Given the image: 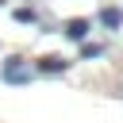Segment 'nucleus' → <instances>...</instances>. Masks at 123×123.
Listing matches in <instances>:
<instances>
[{
  "label": "nucleus",
  "mask_w": 123,
  "mask_h": 123,
  "mask_svg": "<svg viewBox=\"0 0 123 123\" xmlns=\"http://www.w3.org/2000/svg\"><path fill=\"white\" fill-rule=\"evenodd\" d=\"M100 54H104L100 42H85V46H81V58H100Z\"/></svg>",
  "instance_id": "6"
},
{
  "label": "nucleus",
  "mask_w": 123,
  "mask_h": 123,
  "mask_svg": "<svg viewBox=\"0 0 123 123\" xmlns=\"http://www.w3.org/2000/svg\"><path fill=\"white\" fill-rule=\"evenodd\" d=\"M65 69H69V62H65V58H58V54L38 58V73H65Z\"/></svg>",
  "instance_id": "3"
},
{
  "label": "nucleus",
  "mask_w": 123,
  "mask_h": 123,
  "mask_svg": "<svg viewBox=\"0 0 123 123\" xmlns=\"http://www.w3.org/2000/svg\"><path fill=\"white\" fill-rule=\"evenodd\" d=\"M15 23H38V12L35 8H15Z\"/></svg>",
  "instance_id": "5"
},
{
  "label": "nucleus",
  "mask_w": 123,
  "mask_h": 123,
  "mask_svg": "<svg viewBox=\"0 0 123 123\" xmlns=\"http://www.w3.org/2000/svg\"><path fill=\"white\" fill-rule=\"evenodd\" d=\"M100 23H104L108 31H115V27L123 23V12H119V8H100Z\"/></svg>",
  "instance_id": "4"
},
{
  "label": "nucleus",
  "mask_w": 123,
  "mask_h": 123,
  "mask_svg": "<svg viewBox=\"0 0 123 123\" xmlns=\"http://www.w3.org/2000/svg\"><path fill=\"white\" fill-rule=\"evenodd\" d=\"M0 81H8V85H23V81H31V69L23 65V58H8V65L0 69Z\"/></svg>",
  "instance_id": "1"
},
{
  "label": "nucleus",
  "mask_w": 123,
  "mask_h": 123,
  "mask_svg": "<svg viewBox=\"0 0 123 123\" xmlns=\"http://www.w3.org/2000/svg\"><path fill=\"white\" fill-rule=\"evenodd\" d=\"M62 31H65V38L85 42V38H88V31H92V23H88V19H65V27H62Z\"/></svg>",
  "instance_id": "2"
}]
</instances>
